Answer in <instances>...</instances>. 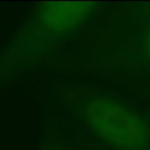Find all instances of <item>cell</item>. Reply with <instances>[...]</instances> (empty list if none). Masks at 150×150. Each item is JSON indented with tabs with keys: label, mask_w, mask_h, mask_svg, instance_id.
<instances>
[{
	"label": "cell",
	"mask_w": 150,
	"mask_h": 150,
	"mask_svg": "<svg viewBox=\"0 0 150 150\" xmlns=\"http://www.w3.org/2000/svg\"><path fill=\"white\" fill-rule=\"evenodd\" d=\"M98 2H41L0 50V90L41 66L99 11Z\"/></svg>",
	"instance_id": "obj_1"
},
{
	"label": "cell",
	"mask_w": 150,
	"mask_h": 150,
	"mask_svg": "<svg viewBox=\"0 0 150 150\" xmlns=\"http://www.w3.org/2000/svg\"><path fill=\"white\" fill-rule=\"evenodd\" d=\"M62 105L95 138L115 150H150V120L125 100L90 86L56 90Z\"/></svg>",
	"instance_id": "obj_2"
},
{
	"label": "cell",
	"mask_w": 150,
	"mask_h": 150,
	"mask_svg": "<svg viewBox=\"0 0 150 150\" xmlns=\"http://www.w3.org/2000/svg\"><path fill=\"white\" fill-rule=\"evenodd\" d=\"M118 66L127 70L150 73V17L131 45L120 54Z\"/></svg>",
	"instance_id": "obj_3"
},
{
	"label": "cell",
	"mask_w": 150,
	"mask_h": 150,
	"mask_svg": "<svg viewBox=\"0 0 150 150\" xmlns=\"http://www.w3.org/2000/svg\"><path fill=\"white\" fill-rule=\"evenodd\" d=\"M37 150H74L69 141L54 125L45 122Z\"/></svg>",
	"instance_id": "obj_4"
}]
</instances>
